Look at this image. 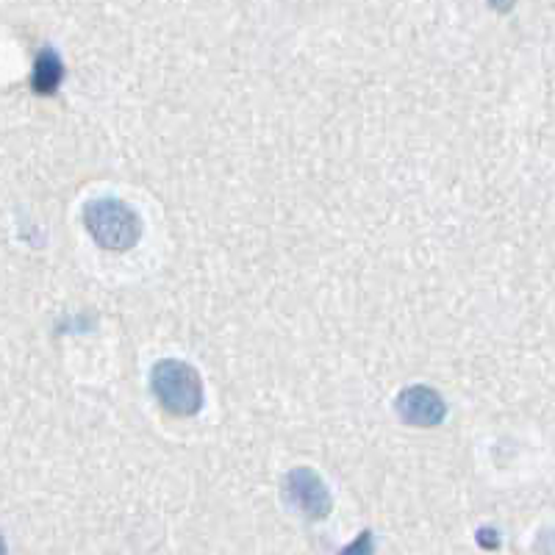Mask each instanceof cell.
<instances>
[{"mask_svg":"<svg viewBox=\"0 0 555 555\" xmlns=\"http://www.w3.org/2000/svg\"><path fill=\"white\" fill-rule=\"evenodd\" d=\"M150 386L159 403L175 417H192L203 406V381L195 367L178 358H164L153 364Z\"/></svg>","mask_w":555,"mask_h":555,"instance_id":"cell-1","label":"cell"},{"mask_svg":"<svg viewBox=\"0 0 555 555\" xmlns=\"http://www.w3.org/2000/svg\"><path fill=\"white\" fill-rule=\"evenodd\" d=\"M84 222L92 239L106 250H128L142 236V220L125 200L95 198L84 206Z\"/></svg>","mask_w":555,"mask_h":555,"instance_id":"cell-2","label":"cell"},{"mask_svg":"<svg viewBox=\"0 0 555 555\" xmlns=\"http://www.w3.org/2000/svg\"><path fill=\"white\" fill-rule=\"evenodd\" d=\"M284 500L292 508H297L303 517L325 519L331 514L333 500L328 486L320 475L309 467L292 469L284 478Z\"/></svg>","mask_w":555,"mask_h":555,"instance_id":"cell-3","label":"cell"},{"mask_svg":"<svg viewBox=\"0 0 555 555\" xmlns=\"http://www.w3.org/2000/svg\"><path fill=\"white\" fill-rule=\"evenodd\" d=\"M395 408L408 425H417V428H433L447 414L442 395L436 389H428V386H408V389H403L397 395Z\"/></svg>","mask_w":555,"mask_h":555,"instance_id":"cell-4","label":"cell"},{"mask_svg":"<svg viewBox=\"0 0 555 555\" xmlns=\"http://www.w3.org/2000/svg\"><path fill=\"white\" fill-rule=\"evenodd\" d=\"M62 78L64 64L59 59V53L53 48H45L37 56V64H34V89H37L39 95H50L62 84Z\"/></svg>","mask_w":555,"mask_h":555,"instance_id":"cell-5","label":"cell"},{"mask_svg":"<svg viewBox=\"0 0 555 555\" xmlns=\"http://www.w3.org/2000/svg\"><path fill=\"white\" fill-rule=\"evenodd\" d=\"M339 555H375V547H372V533L364 531L361 536H356V542L347 544L345 550Z\"/></svg>","mask_w":555,"mask_h":555,"instance_id":"cell-6","label":"cell"},{"mask_svg":"<svg viewBox=\"0 0 555 555\" xmlns=\"http://www.w3.org/2000/svg\"><path fill=\"white\" fill-rule=\"evenodd\" d=\"M478 544H481V547H486V550H494V547L500 544V539H497V531H489V528H483V531L478 533Z\"/></svg>","mask_w":555,"mask_h":555,"instance_id":"cell-7","label":"cell"},{"mask_svg":"<svg viewBox=\"0 0 555 555\" xmlns=\"http://www.w3.org/2000/svg\"><path fill=\"white\" fill-rule=\"evenodd\" d=\"M0 555H6V542H3V536H0Z\"/></svg>","mask_w":555,"mask_h":555,"instance_id":"cell-8","label":"cell"}]
</instances>
